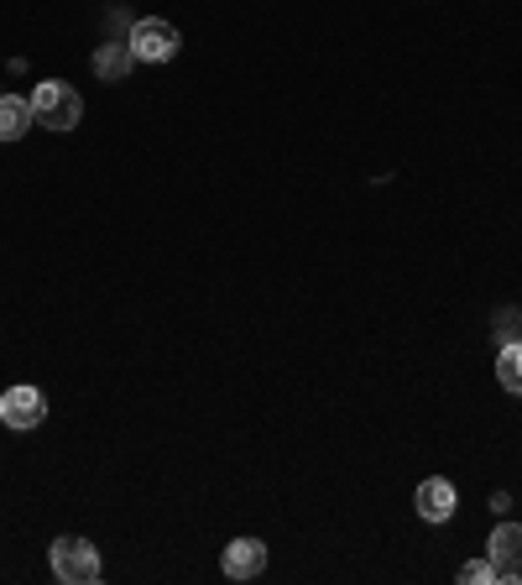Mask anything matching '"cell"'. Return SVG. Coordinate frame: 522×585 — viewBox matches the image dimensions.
<instances>
[{"mask_svg": "<svg viewBox=\"0 0 522 585\" xmlns=\"http://www.w3.org/2000/svg\"><path fill=\"white\" fill-rule=\"evenodd\" d=\"M32 116H37V126H47V131H74L84 116V100L74 84L63 79H47L37 84V95H32Z\"/></svg>", "mask_w": 522, "mask_h": 585, "instance_id": "obj_1", "label": "cell"}, {"mask_svg": "<svg viewBox=\"0 0 522 585\" xmlns=\"http://www.w3.org/2000/svg\"><path fill=\"white\" fill-rule=\"evenodd\" d=\"M486 581H497V565H491V560H470V565L460 570V585H486Z\"/></svg>", "mask_w": 522, "mask_h": 585, "instance_id": "obj_11", "label": "cell"}, {"mask_svg": "<svg viewBox=\"0 0 522 585\" xmlns=\"http://www.w3.org/2000/svg\"><path fill=\"white\" fill-rule=\"evenodd\" d=\"M32 100H21V95H0V142H21L26 131H32Z\"/></svg>", "mask_w": 522, "mask_h": 585, "instance_id": "obj_8", "label": "cell"}, {"mask_svg": "<svg viewBox=\"0 0 522 585\" xmlns=\"http://www.w3.org/2000/svg\"><path fill=\"white\" fill-rule=\"evenodd\" d=\"M131 42H110V47H100L95 53V74H105V79H121L126 68H131Z\"/></svg>", "mask_w": 522, "mask_h": 585, "instance_id": "obj_9", "label": "cell"}, {"mask_svg": "<svg viewBox=\"0 0 522 585\" xmlns=\"http://www.w3.org/2000/svg\"><path fill=\"white\" fill-rule=\"evenodd\" d=\"M261 570H267V544L261 539H236L225 549V575L230 581H257Z\"/></svg>", "mask_w": 522, "mask_h": 585, "instance_id": "obj_7", "label": "cell"}, {"mask_svg": "<svg viewBox=\"0 0 522 585\" xmlns=\"http://www.w3.org/2000/svg\"><path fill=\"white\" fill-rule=\"evenodd\" d=\"M491 565H497V581H518L522 575V528L518 523H502L491 533Z\"/></svg>", "mask_w": 522, "mask_h": 585, "instance_id": "obj_6", "label": "cell"}, {"mask_svg": "<svg viewBox=\"0 0 522 585\" xmlns=\"http://www.w3.org/2000/svg\"><path fill=\"white\" fill-rule=\"evenodd\" d=\"M47 565L58 575L63 585H95L100 581V554L89 539H58V544L47 549Z\"/></svg>", "mask_w": 522, "mask_h": 585, "instance_id": "obj_2", "label": "cell"}, {"mask_svg": "<svg viewBox=\"0 0 522 585\" xmlns=\"http://www.w3.org/2000/svg\"><path fill=\"white\" fill-rule=\"evenodd\" d=\"M413 507H418L423 523H449V518H455V486L444 481V476H428V481L418 486Z\"/></svg>", "mask_w": 522, "mask_h": 585, "instance_id": "obj_5", "label": "cell"}, {"mask_svg": "<svg viewBox=\"0 0 522 585\" xmlns=\"http://www.w3.org/2000/svg\"><path fill=\"white\" fill-rule=\"evenodd\" d=\"M131 58L137 63H167V58H178V26L173 21H162V17H146L131 26Z\"/></svg>", "mask_w": 522, "mask_h": 585, "instance_id": "obj_3", "label": "cell"}, {"mask_svg": "<svg viewBox=\"0 0 522 585\" xmlns=\"http://www.w3.org/2000/svg\"><path fill=\"white\" fill-rule=\"evenodd\" d=\"M497 382L507 392H522V340L502 345V356H497Z\"/></svg>", "mask_w": 522, "mask_h": 585, "instance_id": "obj_10", "label": "cell"}, {"mask_svg": "<svg viewBox=\"0 0 522 585\" xmlns=\"http://www.w3.org/2000/svg\"><path fill=\"white\" fill-rule=\"evenodd\" d=\"M0 419H6V429H37L47 419V398L37 387H6L0 392Z\"/></svg>", "mask_w": 522, "mask_h": 585, "instance_id": "obj_4", "label": "cell"}]
</instances>
